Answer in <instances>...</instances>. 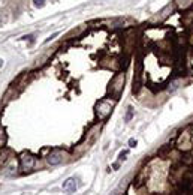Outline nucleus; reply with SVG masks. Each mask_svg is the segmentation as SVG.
<instances>
[{
  "instance_id": "6e6552de",
  "label": "nucleus",
  "mask_w": 193,
  "mask_h": 195,
  "mask_svg": "<svg viewBox=\"0 0 193 195\" xmlns=\"http://www.w3.org/2000/svg\"><path fill=\"white\" fill-rule=\"evenodd\" d=\"M129 155V150H123V152H120V155H118V162H123V161H126L127 158L126 156Z\"/></svg>"
},
{
  "instance_id": "9d476101",
  "label": "nucleus",
  "mask_w": 193,
  "mask_h": 195,
  "mask_svg": "<svg viewBox=\"0 0 193 195\" xmlns=\"http://www.w3.org/2000/svg\"><path fill=\"white\" fill-rule=\"evenodd\" d=\"M33 5L36 8H43L45 6V0H33Z\"/></svg>"
},
{
  "instance_id": "0eeeda50",
  "label": "nucleus",
  "mask_w": 193,
  "mask_h": 195,
  "mask_svg": "<svg viewBox=\"0 0 193 195\" xmlns=\"http://www.w3.org/2000/svg\"><path fill=\"white\" fill-rule=\"evenodd\" d=\"M177 89H178V81H172V83L169 84V87H168V92L172 93V92H175Z\"/></svg>"
},
{
  "instance_id": "9b49d317",
  "label": "nucleus",
  "mask_w": 193,
  "mask_h": 195,
  "mask_svg": "<svg viewBox=\"0 0 193 195\" xmlns=\"http://www.w3.org/2000/svg\"><path fill=\"white\" fill-rule=\"evenodd\" d=\"M129 147H132V149L136 147V140H135V138H130V140H129Z\"/></svg>"
},
{
  "instance_id": "20e7f679",
  "label": "nucleus",
  "mask_w": 193,
  "mask_h": 195,
  "mask_svg": "<svg viewBox=\"0 0 193 195\" xmlns=\"http://www.w3.org/2000/svg\"><path fill=\"white\" fill-rule=\"evenodd\" d=\"M63 152H60V150H54V152H51L48 158H46V161H48V164L49 165H59L62 161H63Z\"/></svg>"
},
{
  "instance_id": "f8f14e48",
  "label": "nucleus",
  "mask_w": 193,
  "mask_h": 195,
  "mask_svg": "<svg viewBox=\"0 0 193 195\" xmlns=\"http://www.w3.org/2000/svg\"><path fill=\"white\" fill-rule=\"evenodd\" d=\"M111 195H120V194H118V192H114V194H111Z\"/></svg>"
},
{
  "instance_id": "f03ea898",
  "label": "nucleus",
  "mask_w": 193,
  "mask_h": 195,
  "mask_svg": "<svg viewBox=\"0 0 193 195\" xmlns=\"http://www.w3.org/2000/svg\"><path fill=\"white\" fill-rule=\"evenodd\" d=\"M36 164V158L32 153H23L20 158V168L23 171H30Z\"/></svg>"
},
{
  "instance_id": "423d86ee",
  "label": "nucleus",
  "mask_w": 193,
  "mask_h": 195,
  "mask_svg": "<svg viewBox=\"0 0 193 195\" xmlns=\"http://www.w3.org/2000/svg\"><path fill=\"white\" fill-rule=\"evenodd\" d=\"M9 149H0V167H5L9 161Z\"/></svg>"
},
{
  "instance_id": "39448f33",
  "label": "nucleus",
  "mask_w": 193,
  "mask_h": 195,
  "mask_svg": "<svg viewBox=\"0 0 193 195\" xmlns=\"http://www.w3.org/2000/svg\"><path fill=\"white\" fill-rule=\"evenodd\" d=\"M63 189H65L66 192H69V194H74V192L77 191V180H75L74 177L68 179V180L63 183Z\"/></svg>"
},
{
  "instance_id": "f257e3e1",
  "label": "nucleus",
  "mask_w": 193,
  "mask_h": 195,
  "mask_svg": "<svg viewBox=\"0 0 193 195\" xmlns=\"http://www.w3.org/2000/svg\"><path fill=\"white\" fill-rule=\"evenodd\" d=\"M123 87H124V74H118V75H115V77L112 78L109 90H111V93L115 98H118L120 93L123 92Z\"/></svg>"
},
{
  "instance_id": "1a4fd4ad",
  "label": "nucleus",
  "mask_w": 193,
  "mask_h": 195,
  "mask_svg": "<svg viewBox=\"0 0 193 195\" xmlns=\"http://www.w3.org/2000/svg\"><path fill=\"white\" fill-rule=\"evenodd\" d=\"M132 116H133V110H132V107H129V108H127V114H126V117H124V120L129 122V120L132 119Z\"/></svg>"
},
{
  "instance_id": "7ed1b4c3",
  "label": "nucleus",
  "mask_w": 193,
  "mask_h": 195,
  "mask_svg": "<svg viewBox=\"0 0 193 195\" xmlns=\"http://www.w3.org/2000/svg\"><path fill=\"white\" fill-rule=\"evenodd\" d=\"M112 105L114 104L109 101H100L96 107V113H97L99 119H105V117L109 116V113L112 111Z\"/></svg>"
}]
</instances>
